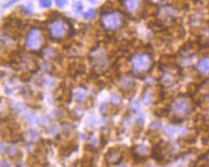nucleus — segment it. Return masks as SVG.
Listing matches in <instances>:
<instances>
[{
    "label": "nucleus",
    "mask_w": 209,
    "mask_h": 167,
    "mask_svg": "<svg viewBox=\"0 0 209 167\" xmlns=\"http://www.w3.org/2000/svg\"><path fill=\"white\" fill-rule=\"evenodd\" d=\"M68 3V0H56V5L59 7V8H64L66 5Z\"/></svg>",
    "instance_id": "obj_19"
},
{
    "label": "nucleus",
    "mask_w": 209,
    "mask_h": 167,
    "mask_svg": "<svg viewBox=\"0 0 209 167\" xmlns=\"http://www.w3.org/2000/svg\"><path fill=\"white\" fill-rule=\"evenodd\" d=\"M121 167H126V166H121Z\"/></svg>",
    "instance_id": "obj_30"
},
{
    "label": "nucleus",
    "mask_w": 209,
    "mask_h": 167,
    "mask_svg": "<svg viewBox=\"0 0 209 167\" xmlns=\"http://www.w3.org/2000/svg\"><path fill=\"white\" fill-rule=\"evenodd\" d=\"M90 61L93 68L98 72H105L109 65V56L104 47H96L90 52Z\"/></svg>",
    "instance_id": "obj_5"
},
{
    "label": "nucleus",
    "mask_w": 209,
    "mask_h": 167,
    "mask_svg": "<svg viewBox=\"0 0 209 167\" xmlns=\"http://www.w3.org/2000/svg\"><path fill=\"white\" fill-rule=\"evenodd\" d=\"M70 30H71V26L69 22L66 19L61 17L53 19L50 22L48 27L50 37L56 41H60L66 38L69 35Z\"/></svg>",
    "instance_id": "obj_4"
},
{
    "label": "nucleus",
    "mask_w": 209,
    "mask_h": 167,
    "mask_svg": "<svg viewBox=\"0 0 209 167\" xmlns=\"http://www.w3.org/2000/svg\"><path fill=\"white\" fill-rule=\"evenodd\" d=\"M40 6L43 9H48L52 6V0H39Z\"/></svg>",
    "instance_id": "obj_15"
},
{
    "label": "nucleus",
    "mask_w": 209,
    "mask_h": 167,
    "mask_svg": "<svg viewBox=\"0 0 209 167\" xmlns=\"http://www.w3.org/2000/svg\"><path fill=\"white\" fill-rule=\"evenodd\" d=\"M170 111L176 121L183 120L192 111V104L186 96H178L171 103Z\"/></svg>",
    "instance_id": "obj_3"
},
{
    "label": "nucleus",
    "mask_w": 209,
    "mask_h": 167,
    "mask_svg": "<svg viewBox=\"0 0 209 167\" xmlns=\"http://www.w3.org/2000/svg\"><path fill=\"white\" fill-rule=\"evenodd\" d=\"M39 123L42 125V126H46V125L48 124V119L45 116H43L39 119Z\"/></svg>",
    "instance_id": "obj_21"
},
{
    "label": "nucleus",
    "mask_w": 209,
    "mask_h": 167,
    "mask_svg": "<svg viewBox=\"0 0 209 167\" xmlns=\"http://www.w3.org/2000/svg\"><path fill=\"white\" fill-rule=\"evenodd\" d=\"M24 10V12H25L27 14H30V13H32V10H33V8H32V3H29L27 4V6H25L23 7L22 9Z\"/></svg>",
    "instance_id": "obj_17"
},
{
    "label": "nucleus",
    "mask_w": 209,
    "mask_h": 167,
    "mask_svg": "<svg viewBox=\"0 0 209 167\" xmlns=\"http://www.w3.org/2000/svg\"><path fill=\"white\" fill-rule=\"evenodd\" d=\"M161 12V19L165 21H171L175 17V10L172 7H163Z\"/></svg>",
    "instance_id": "obj_10"
},
{
    "label": "nucleus",
    "mask_w": 209,
    "mask_h": 167,
    "mask_svg": "<svg viewBox=\"0 0 209 167\" xmlns=\"http://www.w3.org/2000/svg\"><path fill=\"white\" fill-rule=\"evenodd\" d=\"M147 152H148V148L145 147V145H143V144L137 145V147H135V150H134V153H135V155H136V157L139 158V159H140V156L146 155Z\"/></svg>",
    "instance_id": "obj_12"
},
{
    "label": "nucleus",
    "mask_w": 209,
    "mask_h": 167,
    "mask_svg": "<svg viewBox=\"0 0 209 167\" xmlns=\"http://www.w3.org/2000/svg\"><path fill=\"white\" fill-rule=\"evenodd\" d=\"M44 35L40 28H31L27 35L25 46L30 51H39L44 44Z\"/></svg>",
    "instance_id": "obj_6"
},
{
    "label": "nucleus",
    "mask_w": 209,
    "mask_h": 167,
    "mask_svg": "<svg viewBox=\"0 0 209 167\" xmlns=\"http://www.w3.org/2000/svg\"><path fill=\"white\" fill-rule=\"evenodd\" d=\"M89 1H90V3H93V4H96V3L99 1V0H89Z\"/></svg>",
    "instance_id": "obj_26"
},
{
    "label": "nucleus",
    "mask_w": 209,
    "mask_h": 167,
    "mask_svg": "<svg viewBox=\"0 0 209 167\" xmlns=\"http://www.w3.org/2000/svg\"><path fill=\"white\" fill-rule=\"evenodd\" d=\"M74 9L76 10V12H79L83 9V4L81 2H79V1H77V2H75L74 4Z\"/></svg>",
    "instance_id": "obj_20"
},
{
    "label": "nucleus",
    "mask_w": 209,
    "mask_h": 167,
    "mask_svg": "<svg viewBox=\"0 0 209 167\" xmlns=\"http://www.w3.org/2000/svg\"><path fill=\"white\" fill-rule=\"evenodd\" d=\"M207 160H208V163H209V153L207 154Z\"/></svg>",
    "instance_id": "obj_28"
},
{
    "label": "nucleus",
    "mask_w": 209,
    "mask_h": 167,
    "mask_svg": "<svg viewBox=\"0 0 209 167\" xmlns=\"http://www.w3.org/2000/svg\"><path fill=\"white\" fill-rule=\"evenodd\" d=\"M7 153L9 155V156H12V157H13V156H15L17 154V148L15 147H9L7 150Z\"/></svg>",
    "instance_id": "obj_18"
},
{
    "label": "nucleus",
    "mask_w": 209,
    "mask_h": 167,
    "mask_svg": "<svg viewBox=\"0 0 209 167\" xmlns=\"http://www.w3.org/2000/svg\"><path fill=\"white\" fill-rule=\"evenodd\" d=\"M1 165H2L1 167H9V165L6 163V161H5V163H1Z\"/></svg>",
    "instance_id": "obj_24"
},
{
    "label": "nucleus",
    "mask_w": 209,
    "mask_h": 167,
    "mask_svg": "<svg viewBox=\"0 0 209 167\" xmlns=\"http://www.w3.org/2000/svg\"><path fill=\"white\" fill-rule=\"evenodd\" d=\"M121 89H123V91L129 92V91H132L134 89L135 81H134L133 79H132V77H129L126 76L121 80Z\"/></svg>",
    "instance_id": "obj_11"
},
{
    "label": "nucleus",
    "mask_w": 209,
    "mask_h": 167,
    "mask_svg": "<svg viewBox=\"0 0 209 167\" xmlns=\"http://www.w3.org/2000/svg\"><path fill=\"white\" fill-rule=\"evenodd\" d=\"M155 1H157V2H160V1H165V0H155Z\"/></svg>",
    "instance_id": "obj_27"
},
{
    "label": "nucleus",
    "mask_w": 209,
    "mask_h": 167,
    "mask_svg": "<svg viewBox=\"0 0 209 167\" xmlns=\"http://www.w3.org/2000/svg\"><path fill=\"white\" fill-rule=\"evenodd\" d=\"M96 15H97V10L95 9H90L88 12L84 13V18L87 20H93V18H95Z\"/></svg>",
    "instance_id": "obj_14"
},
{
    "label": "nucleus",
    "mask_w": 209,
    "mask_h": 167,
    "mask_svg": "<svg viewBox=\"0 0 209 167\" xmlns=\"http://www.w3.org/2000/svg\"><path fill=\"white\" fill-rule=\"evenodd\" d=\"M197 71L202 76H209V56H205L198 61Z\"/></svg>",
    "instance_id": "obj_9"
},
{
    "label": "nucleus",
    "mask_w": 209,
    "mask_h": 167,
    "mask_svg": "<svg viewBox=\"0 0 209 167\" xmlns=\"http://www.w3.org/2000/svg\"><path fill=\"white\" fill-rule=\"evenodd\" d=\"M125 10L132 16L140 15L145 6V0H121Z\"/></svg>",
    "instance_id": "obj_7"
},
{
    "label": "nucleus",
    "mask_w": 209,
    "mask_h": 167,
    "mask_svg": "<svg viewBox=\"0 0 209 167\" xmlns=\"http://www.w3.org/2000/svg\"><path fill=\"white\" fill-rule=\"evenodd\" d=\"M76 148V144H69V145H66V147H62L59 150V153L61 154L62 156H69L71 153L73 152V150Z\"/></svg>",
    "instance_id": "obj_13"
},
{
    "label": "nucleus",
    "mask_w": 209,
    "mask_h": 167,
    "mask_svg": "<svg viewBox=\"0 0 209 167\" xmlns=\"http://www.w3.org/2000/svg\"><path fill=\"white\" fill-rule=\"evenodd\" d=\"M18 1H20V0H11V1H9V3H7L6 5H5V8H8V7H11V6H12L13 4H15L16 2H18Z\"/></svg>",
    "instance_id": "obj_23"
},
{
    "label": "nucleus",
    "mask_w": 209,
    "mask_h": 167,
    "mask_svg": "<svg viewBox=\"0 0 209 167\" xmlns=\"http://www.w3.org/2000/svg\"><path fill=\"white\" fill-rule=\"evenodd\" d=\"M125 19L124 14L119 10L108 12L101 16V25L106 31H117L124 26Z\"/></svg>",
    "instance_id": "obj_2"
},
{
    "label": "nucleus",
    "mask_w": 209,
    "mask_h": 167,
    "mask_svg": "<svg viewBox=\"0 0 209 167\" xmlns=\"http://www.w3.org/2000/svg\"><path fill=\"white\" fill-rule=\"evenodd\" d=\"M106 160L110 164H117L123 159V152L118 148H110L105 156Z\"/></svg>",
    "instance_id": "obj_8"
},
{
    "label": "nucleus",
    "mask_w": 209,
    "mask_h": 167,
    "mask_svg": "<svg viewBox=\"0 0 209 167\" xmlns=\"http://www.w3.org/2000/svg\"><path fill=\"white\" fill-rule=\"evenodd\" d=\"M0 166H1V161H0Z\"/></svg>",
    "instance_id": "obj_29"
},
{
    "label": "nucleus",
    "mask_w": 209,
    "mask_h": 167,
    "mask_svg": "<svg viewBox=\"0 0 209 167\" xmlns=\"http://www.w3.org/2000/svg\"><path fill=\"white\" fill-rule=\"evenodd\" d=\"M29 136H30V138H32V139H36L39 136V133L32 129V130H30L29 131Z\"/></svg>",
    "instance_id": "obj_22"
},
{
    "label": "nucleus",
    "mask_w": 209,
    "mask_h": 167,
    "mask_svg": "<svg viewBox=\"0 0 209 167\" xmlns=\"http://www.w3.org/2000/svg\"><path fill=\"white\" fill-rule=\"evenodd\" d=\"M86 98V93L84 91H78L77 93H75V99L79 102H82L85 100Z\"/></svg>",
    "instance_id": "obj_16"
},
{
    "label": "nucleus",
    "mask_w": 209,
    "mask_h": 167,
    "mask_svg": "<svg viewBox=\"0 0 209 167\" xmlns=\"http://www.w3.org/2000/svg\"><path fill=\"white\" fill-rule=\"evenodd\" d=\"M3 151H4V145L0 144V152H3Z\"/></svg>",
    "instance_id": "obj_25"
},
{
    "label": "nucleus",
    "mask_w": 209,
    "mask_h": 167,
    "mask_svg": "<svg viewBox=\"0 0 209 167\" xmlns=\"http://www.w3.org/2000/svg\"><path fill=\"white\" fill-rule=\"evenodd\" d=\"M154 65V60L149 53H135L130 59L131 71L136 76H143L149 73Z\"/></svg>",
    "instance_id": "obj_1"
}]
</instances>
